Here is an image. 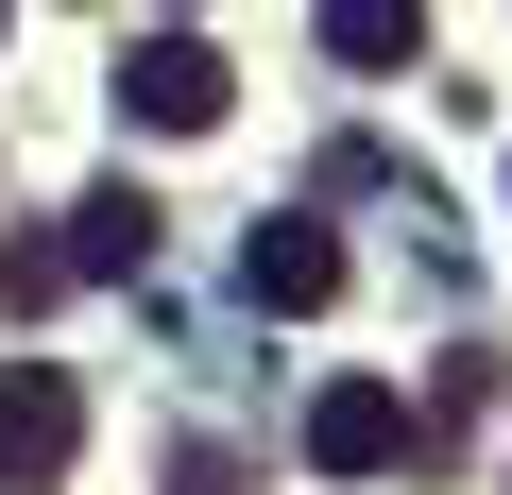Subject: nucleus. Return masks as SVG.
Listing matches in <instances>:
<instances>
[{
  "mask_svg": "<svg viewBox=\"0 0 512 495\" xmlns=\"http://www.w3.org/2000/svg\"><path fill=\"white\" fill-rule=\"evenodd\" d=\"M69 444H86V393H69L52 359H0V495H52Z\"/></svg>",
  "mask_w": 512,
  "mask_h": 495,
  "instance_id": "1",
  "label": "nucleus"
},
{
  "mask_svg": "<svg viewBox=\"0 0 512 495\" xmlns=\"http://www.w3.org/2000/svg\"><path fill=\"white\" fill-rule=\"evenodd\" d=\"M120 103H137L154 137H205L239 86H222V52H205V35H137V52H120Z\"/></svg>",
  "mask_w": 512,
  "mask_h": 495,
  "instance_id": "2",
  "label": "nucleus"
},
{
  "mask_svg": "<svg viewBox=\"0 0 512 495\" xmlns=\"http://www.w3.org/2000/svg\"><path fill=\"white\" fill-rule=\"evenodd\" d=\"M308 461H325V478H393V461H410V393L325 376V393H308Z\"/></svg>",
  "mask_w": 512,
  "mask_h": 495,
  "instance_id": "3",
  "label": "nucleus"
},
{
  "mask_svg": "<svg viewBox=\"0 0 512 495\" xmlns=\"http://www.w3.org/2000/svg\"><path fill=\"white\" fill-rule=\"evenodd\" d=\"M239 291H256V308H342V239H325L308 205H274V222L239 239Z\"/></svg>",
  "mask_w": 512,
  "mask_h": 495,
  "instance_id": "4",
  "label": "nucleus"
},
{
  "mask_svg": "<svg viewBox=\"0 0 512 495\" xmlns=\"http://www.w3.org/2000/svg\"><path fill=\"white\" fill-rule=\"evenodd\" d=\"M69 274H154V188H86L69 205Z\"/></svg>",
  "mask_w": 512,
  "mask_h": 495,
  "instance_id": "5",
  "label": "nucleus"
},
{
  "mask_svg": "<svg viewBox=\"0 0 512 495\" xmlns=\"http://www.w3.org/2000/svg\"><path fill=\"white\" fill-rule=\"evenodd\" d=\"M325 52H342V69H410V52H427V18H410V0H342Z\"/></svg>",
  "mask_w": 512,
  "mask_h": 495,
  "instance_id": "6",
  "label": "nucleus"
},
{
  "mask_svg": "<svg viewBox=\"0 0 512 495\" xmlns=\"http://www.w3.org/2000/svg\"><path fill=\"white\" fill-rule=\"evenodd\" d=\"M86 274H69V239H0V308H69Z\"/></svg>",
  "mask_w": 512,
  "mask_h": 495,
  "instance_id": "7",
  "label": "nucleus"
},
{
  "mask_svg": "<svg viewBox=\"0 0 512 495\" xmlns=\"http://www.w3.org/2000/svg\"><path fill=\"white\" fill-rule=\"evenodd\" d=\"M171 495H256V478H239V444H171Z\"/></svg>",
  "mask_w": 512,
  "mask_h": 495,
  "instance_id": "8",
  "label": "nucleus"
}]
</instances>
